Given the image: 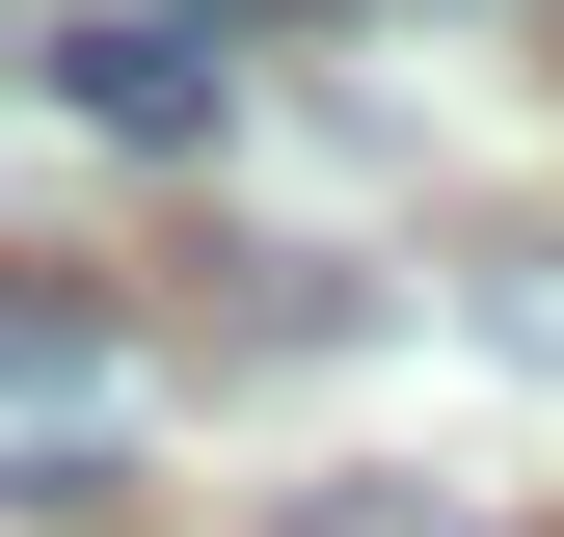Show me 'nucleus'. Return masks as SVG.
Segmentation results:
<instances>
[{
  "mask_svg": "<svg viewBox=\"0 0 564 537\" xmlns=\"http://www.w3.org/2000/svg\"><path fill=\"white\" fill-rule=\"evenodd\" d=\"M134 430H162V322L108 268H0V511H82Z\"/></svg>",
  "mask_w": 564,
  "mask_h": 537,
  "instance_id": "1",
  "label": "nucleus"
},
{
  "mask_svg": "<svg viewBox=\"0 0 564 537\" xmlns=\"http://www.w3.org/2000/svg\"><path fill=\"white\" fill-rule=\"evenodd\" d=\"M54 81H82V134H134V162H188V134H216V54H188L162 0H82V28H54Z\"/></svg>",
  "mask_w": 564,
  "mask_h": 537,
  "instance_id": "2",
  "label": "nucleus"
},
{
  "mask_svg": "<svg viewBox=\"0 0 564 537\" xmlns=\"http://www.w3.org/2000/svg\"><path fill=\"white\" fill-rule=\"evenodd\" d=\"M484 350H511V376H564V268H484Z\"/></svg>",
  "mask_w": 564,
  "mask_h": 537,
  "instance_id": "3",
  "label": "nucleus"
}]
</instances>
